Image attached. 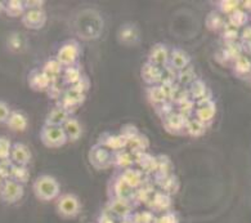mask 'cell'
Wrapping results in <instances>:
<instances>
[{
  "label": "cell",
  "mask_w": 251,
  "mask_h": 223,
  "mask_svg": "<svg viewBox=\"0 0 251 223\" xmlns=\"http://www.w3.org/2000/svg\"><path fill=\"white\" fill-rule=\"evenodd\" d=\"M100 144H102L103 147L108 148L110 151L116 152L121 151V150H126L127 146V139L124 137V136H115V134L111 133H104L100 136Z\"/></svg>",
  "instance_id": "cell-14"
},
{
  "label": "cell",
  "mask_w": 251,
  "mask_h": 223,
  "mask_svg": "<svg viewBox=\"0 0 251 223\" xmlns=\"http://www.w3.org/2000/svg\"><path fill=\"white\" fill-rule=\"evenodd\" d=\"M162 70L160 66H156L151 62H147L146 65H143V69H142V78L147 84H151V85H156L158 82H162Z\"/></svg>",
  "instance_id": "cell-16"
},
{
  "label": "cell",
  "mask_w": 251,
  "mask_h": 223,
  "mask_svg": "<svg viewBox=\"0 0 251 223\" xmlns=\"http://www.w3.org/2000/svg\"><path fill=\"white\" fill-rule=\"evenodd\" d=\"M148 57H150V61L148 62H151L153 65L162 67V65H165L166 62H168L169 57H170V53H169L166 45L156 44L152 47Z\"/></svg>",
  "instance_id": "cell-20"
},
{
  "label": "cell",
  "mask_w": 251,
  "mask_h": 223,
  "mask_svg": "<svg viewBox=\"0 0 251 223\" xmlns=\"http://www.w3.org/2000/svg\"><path fill=\"white\" fill-rule=\"evenodd\" d=\"M169 59H170V63H172L173 69L179 70V71L188 67L189 61H191L189 56L187 55L186 52H183L182 49H173Z\"/></svg>",
  "instance_id": "cell-25"
},
{
  "label": "cell",
  "mask_w": 251,
  "mask_h": 223,
  "mask_svg": "<svg viewBox=\"0 0 251 223\" xmlns=\"http://www.w3.org/2000/svg\"><path fill=\"white\" fill-rule=\"evenodd\" d=\"M134 189H131L127 185L121 174H117L115 178L111 179V183L108 186V197L110 199H125L131 200L134 195Z\"/></svg>",
  "instance_id": "cell-6"
},
{
  "label": "cell",
  "mask_w": 251,
  "mask_h": 223,
  "mask_svg": "<svg viewBox=\"0 0 251 223\" xmlns=\"http://www.w3.org/2000/svg\"><path fill=\"white\" fill-rule=\"evenodd\" d=\"M242 47H241V43L238 41H234V43H226V47L222 51V55H223L224 59L227 62L233 63L238 57L242 56Z\"/></svg>",
  "instance_id": "cell-30"
},
{
  "label": "cell",
  "mask_w": 251,
  "mask_h": 223,
  "mask_svg": "<svg viewBox=\"0 0 251 223\" xmlns=\"http://www.w3.org/2000/svg\"><path fill=\"white\" fill-rule=\"evenodd\" d=\"M126 148H129L131 152H134V156L138 154H142V152H146V150L148 148V139L139 133L127 141Z\"/></svg>",
  "instance_id": "cell-32"
},
{
  "label": "cell",
  "mask_w": 251,
  "mask_h": 223,
  "mask_svg": "<svg viewBox=\"0 0 251 223\" xmlns=\"http://www.w3.org/2000/svg\"><path fill=\"white\" fill-rule=\"evenodd\" d=\"M55 212L63 220H73L81 212V201L75 194H61L55 201Z\"/></svg>",
  "instance_id": "cell-2"
},
{
  "label": "cell",
  "mask_w": 251,
  "mask_h": 223,
  "mask_svg": "<svg viewBox=\"0 0 251 223\" xmlns=\"http://www.w3.org/2000/svg\"><path fill=\"white\" fill-rule=\"evenodd\" d=\"M233 74L238 78H250L251 75V58L248 56H241L232 63Z\"/></svg>",
  "instance_id": "cell-23"
},
{
  "label": "cell",
  "mask_w": 251,
  "mask_h": 223,
  "mask_svg": "<svg viewBox=\"0 0 251 223\" xmlns=\"http://www.w3.org/2000/svg\"><path fill=\"white\" fill-rule=\"evenodd\" d=\"M134 204L131 200L125 199H110L107 203V212L112 217H117L120 220H124L126 217L134 213Z\"/></svg>",
  "instance_id": "cell-8"
},
{
  "label": "cell",
  "mask_w": 251,
  "mask_h": 223,
  "mask_svg": "<svg viewBox=\"0 0 251 223\" xmlns=\"http://www.w3.org/2000/svg\"><path fill=\"white\" fill-rule=\"evenodd\" d=\"M148 208L152 213H166L172 208V197L165 193H156L150 197L147 203Z\"/></svg>",
  "instance_id": "cell-12"
},
{
  "label": "cell",
  "mask_w": 251,
  "mask_h": 223,
  "mask_svg": "<svg viewBox=\"0 0 251 223\" xmlns=\"http://www.w3.org/2000/svg\"><path fill=\"white\" fill-rule=\"evenodd\" d=\"M186 132L193 137H200L202 136L205 132H206V124H203L202 121L197 120L196 117L195 119H188V123H187Z\"/></svg>",
  "instance_id": "cell-36"
},
{
  "label": "cell",
  "mask_w": 251,
  "mask_h": 223,
  "mask_svg": "<svg viewBox=\"0 0 251 223\" xmlns=\"http://www.w3.org/2000/svg\"><path fill=\"white\" fill-rule=\"evenodd\" d=\"M189 90H191V94H192L193 98L196 100V102L201 100V98H205V97H206V93L209 92V90H207L206 84L200 79H196L192 84H191Z\"/></svg>",
  "instance_id": "cell-37"
},
{
  "label": "cell",
  "mask_w": 251,
  "mask_h": 223,
  "mask_svg": "<svg viewBox=\"0 0 251 223\" xmlns=\"http://www.w3.org/2000/svg\"><path fill=\"white\" fill-rule=\"evenodd\" d=\"M61 79L63 80L65 84H71V86L75 85L79 80L83 79V74H81L80 66L77 65V63H75V65L73 66H67V67H65Z\"/></svg>",
  "instance_id": "cell-26"
},
{
  "label": "cell",
  "mask_w": 251,
  "mask_h": 223,
  "mask_svg": "<svg viewBox=\"0 0 251 223\" xmlns=\"http://www.w3.org/2000/svg\"><path fill=\"white\" fill-rule=\"evenodd\" d=\"M131 216H133V214H131ZM131 216L126 217V218H124V220H121L120 223H134L133 222V217Z\"/></svg>",
  "instance_id": "cell-53"
},
{
  "label": "cell",
  "mask_w": 251,
  "mask_h": 223,
  "mask_svg": "<svg viewBox=\"0 0 251 223\" xmlns=\"http://www.w3.org/2000/svg\"><path fill=\"white\" fill-rule=\"evenodd\" d=\"M206 28L211 31H222L223 28L227 25V20L224 18L223 14H220L219 12H211L206 17Z\"/></svg>",
  "instance_id": "cell-31"
},
{
  "label": "cell",
  "mask_w": 251,
  "mask_h": 223,
  "mask_svg": "<svg viewBox=\"0 0 251 223\" xmlns=\"http://www.w3.org/2000/svg\"><path fill=\"white\" fill-rule=\"evenodd\" d=\"M84 100H85V94L71 86L67 90H65L62 98L59 100L58 106L62 107V109H65L66 111H69L71 113V111L76 110L84 102Z\"/></svg>",
  "instance_id": "cell-9"
},
{
  "label": "cell",
  "mask_w": 251,
  "mask_h": 223,
  "mask_svg": "<svg viewBox=\"0 0 251 223\" xmlns=\"http://www.w3.org/2000/svg\"><path fill=\"white\" fill-rule=\"evenodd\" d=\"M63 131L66 133V137H67V141L75 142L77 141L80 137H81V134H83V127H81V124L77 119L75 117H70L69 120L66 121L63 124Z\"/></svg>",
  "instance_id": "cell-21"
},
{
  "label": "cell",
  "mask_w": 251,
  "mask_h": 223,
  "mask_svg": "<svg viewBox=\"0 0 251 223\" xmlns=\"http://www.w3.org/2000/svg\"><path fill=\"white\" fill-rule=\"evenodd\" d=\"M4 12L9 17H22L25 12H26L25 1H21V0H9V1H5Z\"/></svg>",
  "instance_id": "cell-33"
},
{
  "label": "cell",
  "mask_w": 251,
  "mask_h": 223,
  "mask_svg": "<svg viewBox=\"0 0 251 223\" xmlns=\"http://www.w3.org/2000/svg\"><path fill=\"white\" fill-rule=\"evenodd\" d=\"M242 7H244L245 12H251V0H246V1H242Z\"/></svg>",
  "instance_id": "cell-52"
},
{
  "label": "cell",
  "mask_w": 251,
  "mask_h": 223,
  "mask_svg": "<svg viewBox=\"0 0 251 223\" xmlns=\"http://www.w3.org/2000/svg\"><path fill=\"white\" fill-rule=\"evenodd\" d=\"M222 38L224 39L226 43H234L240 39V31H238V28L227 24L222 30Z\"/></svg>",
  "instance_id": "cell-41"
},
{
  "label": "cell",
  "mask_w": 251,
  "mask_h": 223,
  "mask_svg": "<svg viewBox=\"0 0 251 223\" xmlns=\"http://www.w3.org/2000/svg\"><path fill=\"white\" fill-rule=\"evenodd\" d=\"M32 154L30 151V148L22 142H16L12 146L11 152V160L13 164L21 165V167H27L31 163Z\"/></svg>",
  "instance_id": "cell-13"
},
{
  "label": "cell",
  "mask_w": 251,
  "mask_h": 223,
  "mask_svg": "<svg viewBox=\"0 0 251 223\" xmlns=\"http://www.w3.org/2000/svg\"><path fill=\"white\" fill-rule=\"evenodd\" d=\"M80 56V45L76 40H67L65 41L61 48L57 52V56L55 58L57 61L63 66V67H67V66L75 65L76 61L79 59Z\"/></svg>",
  "instance_id": "cell-4"
},
{
  "label": "cell",
  "mask_w": 251,
  "mask_h": 223,
  "mask_svg": "<svg viewBox=\"0 0 251 223\" xmlns=\"http://www.w3.org/2000/svg\"><path fill=\"white\" fill-rule=\"evenodd\" d=\"M32 190H34L35 197L44 203L57 200L61 195V186L58 181L49 174L39 175L34 181Z\"/></svg>",
  "instance_id": "cell-1"
},
{
  "label": "cell",
  "mask_w": 251,
  "mask_h": 223,
  "mask_svg": "<svg viewBox=\"0 0 251 223\" xmlns=\"http://www.w3.org/2000/svg\"><path fill=\"white\" fill-rule=\"evenodd\" d=\"M71 117V113L66 111L65 109L55 106L54 109L49 111L45 117V125H52V127H63V124Z\"/></svg>",
  "instance_id": "cell-15"
},
{
  "label": "cell",
  "mask_w": 251,
  "mask_h": 223,
  "mask_svg": "<svg viewBox=\"0 0 251 223\" xmlns=\"http://www.w3.org/2000/svg\"><path fill=\"white\" fill-rule=\"evenodd\" d=\"M217 113V106L214 101H209V102H205L202 105H197V109L195 110V115H196V119L200 121H202L203 124L211 123Z\"/></svg>",
  "instance_id": "cell-17"
},
{
  "label": "cell",
  "mask_w": 251,
  "mask_h": 223,
  "mask_svg": "<svg viewBox=\"0 0 251 223\" xmlns=\"http://www.w3.org/2000/svg\"><path fill=\"white\" fill-rule=\"evenodd\" d=\"M250 79H251V75H250Z\"/></svg>",
  "instance_id": "cell-56"
},
{
  "label": "cell",
  "mask_w": 251,
  "mask_h": 223,
  "mask_svg": "<svg viewBox=\"0 0 251 223\" xmlns=\"http://www.w3.org/2000/svg\"><path fill=\"white\" fill-rule=\"evenodd\" d=\"M241 1H236V0H223L218 3V12L223 16H229L234 12V10L240 9Z\"/></svg>",
  "instance_id": "cell-38"
},
{
  "label": "cell",
  "mask_w": 251,
  "mask_h": 223,
  "mask_svg": "<svg viewBox=\"0 0 251 223\" xmlns=\"http://www.w3.org/2000/svg\"><path fill=\"white\" fill-rule=\"evenodd\" d=\"M138 134H139V132H138L137 128H135L134 125H130V124H129V125H125V127H123V129H121V136H124L127 141H129L130 138L138 136Z\"/></svg>",
  "instance_id": "cell-47"
},
{
  "label": "cell",
  "mask_w": 251,
  "mask_h": 223,
  "mask_svg": "<svg viewBox=\"0 0 251 223\" xmlns=\"http://www.w3.org/2000/svg\"><path fill=\"white\" fill-rule=\"evenodd\" d=\"M12 167H13V162L11 159H7V160H0V177L5 181V179H9L11 177V170Z\"/></svg>",
  "instance_id": "cell-44"
},
{
  "label": "cell",
  "mask_w": 251,
  "mask_h": 223,
  "mask_svg": "<svg viewBox=\"0 0 251 223\" xmlns=\"http://www.w3.org/2000/svg\"><path fill=\"white\" fill-rule=\"evenodd\" d=\"M160 186H161L162 193H165L166 195L172 196L173 194H176V191H178V179L176 178V175H169L165 181H162V182L160 183Z\"/></svg>",
  "instance_id": "cell-40"
},
{
  "label": "cell",
  "mask_w": 251,
  "mask_h": 223,
  "mask_svg": "<svg viewBox=\"0 0 251 223\" xmlns=\"http://www.w3.org/2000/svg\"><path fill=\"white\" fill-rule=\"evenodd\" d=\"M12 110L9 105L4 101H0V124H5L7 120L9 119Z\"/></svg>",
  "instance_id": "cell-46"
},
{
  "label": "cell",
  "mask_w": 251,
  "mask_h": 223,
  "mask_svg": "<svg viewBox=\"0 0 251 223\" xmlns=\"http://www.w3.org/2000/svg\"><path fill=\"white\" fill-rule=\"evenodd\" d=\"M197 79V75L195 70L188 66L186 69H183L179 71V74L176 75V80L179 82V84H182V85H187V84H192L195 80Z\"/></svg>",
  "instance_id": "cell-39"
},
{
  "label": "cell",
  "mask_w": 251,
  "mask_h": 223,
  "mask_svg": "<svg viewBox=\"0 0 251 223\" xmlns=\"http://www.w3.org/2000/svg\"><path fill=\"white\" fill-rule=\"evenodd\" d=\"M90 164L96 169H106L112 165V151L97 143L89 152Z\"/></svg>",
  "instance_id": "cell-7"
},
{
  "label": "cell",
  "mask_w": 251,
  "mask_h": 223,
  "mask_svg": "<svg viewBox=\"0 0 251 223\" xmlns=\"http://www.w3.org/2000/svg\"><path fill=\"white\" fill-rule=\"evenodd\" d=\"M44 1H25L26 10L28 9H43Z\"/></svg>",
  "instance_id": "cell-50"
},
{
  "label": "cell",
  "mask_w": 251,
  "mask_h": 223,
  "mask_svg": "<svg viewBox=\"0 0 251 223\" xmlns=\"http://www.w3.org/2000/svg\"><path fill=\"white\" fill-rule=\"evenodd\" d=\"M28 85L35 92H47L53 84L52 79L43 70L35 69L28 74Z\"/></svg>",
  "instance_id": "cell-10"
},
{
  "label": "cell",
  "mask_w": 251,
  "mask_h": 223,
  "mask_svg": "<svg viewBox=\"0 0 251 223\" xmlns=\"http://www.w3.org/2000/svg\"><path fill=\"white\" fill-rule=\"evenodd\" d=\"M164 119H165L164 124H166L168 131H173V132H176V133H178L179 131L186 132L187 123H188V117L184 116L183 113L172 112L170 115H168L166 117H164Z\"/></svg>",
  "instance_id": "cell-19"
},
{
  "label": "cell",
  "mask_w": 251,
  "mask_h": 223,
  "mask_svg": "<svg viewBox=\"0 0 251 223\" xmlns=\"http://www.w3.org/2000/svg\"><path fill=\"white\" fill-rule=\"evenodd\" d=\"M25 28L30 30H40L47 22V13L43 9H28L21 17Z\"/></svg>",
  "instance_id": "cell-11"
},
{
  "label": "cell",
  "mask_w": 251,
  "mask_h": 223,
  "mask_svg": "<svg viewBox=\"0 0 251 223\" xmlns=\"http://www.w3.org/2000/svg\"><path fill=\"white\" fill-rule=\"evenodd\" d=\"M240 39L242 43H251V26H246L240 32Z\"/></svg>",
  "instance_id": "cell-49"
},
{
  "label": "cell",
  "mask_w": 251,
  "mask_h": 223,
  "mask_svg": "<svg viewBox=\"0 0 251 223\" xmlns=\"http://www.w3.org/2000/svg\"><path fill=\"white\" fill-rule=\"evenodd\" d=\"M12 146H13V143L9 138L5 137V136H0V160L11 159Z\"/></svg>",
  "instance_id": "cell-42"
},
{
  "label": "cell",
  "mask_w": 251,
  "mask_h": 223,
  "mask_svg": "<svg viewBox=\"0 0 251 223\" xmlns=\"http://www.w3.org/2000/svg\"><path fill=\"white\" fill-rule=\"evenodd\" d=\"M4 5H5V1H0V10L4 12Z\"/></svg>",
  "instance_id": "cell-54"
},
{
  "label": "cell",
  "mask_w": 251,
  "mask_h": 223,
  "mask_svg": "<svg viewBox=\"0 0 251 223\" xmlns=\"http://www.w3.org/2000/svg\"><path fill=\"white\" fill-rule=\"evenodd\" d=\"M63 69H65V67L57 61V58H53L48 59V61L45 62L42 70L50 78V79H52L53 83H55L61 76H62Z\"/></svg>",
  "instance_id": "cell-27"
},
{
  "label": "cell",
  "mask_w": 251,
  "mask_h": 223,
  "mask_svg": "<svg viewBox=\"0 0 251 223\" xmlns=\"http://www.w3.org/2000/svg\"><path fill=\"white\" fill-rule=\"evenodd\" d=\"M73 88H75L76 90H79V92L85 94V92L88 90V88H89V80L86 79V78H83V79L76 83L75 85H73Z\"/></svg>",
  "instance_id": "cell-48"
},
{
  "label": "cell",
  "mask_w": 251,
  "mask_h": 223,
  "mask_svg": "<svg viewBox=\"0 0 251 223\" xmlns=\"http://www.w3.org/2000/svg\"><path fill=\"white\" fill-rule=\"evenodd\" d=\"M98 223H115L114 217L111 216L108 212H104V213L100 214V218H98Z\"/></svg>",
  "instance_id": "cell-51"
},
{
  "label": "cell",
  "mask_w": 251,
  "mask_h": 223,
  "mask_svg": "<svg viewBox=\"0 0 251 223\" xmlns=\"http://www.w3.org/2000/svg\"><path fill=\"white\" fill-rule=\"evenodd\" d=\"M148 97L152 101V103L158 107L164 105L166 102V98H168L161 85H152L148 90Z\"/></svg>",
  "instance_id": "cell-35"
},
{
  "label": "cell",
  "mask_w": 251,
  "mask_h": 223,
  "mask_svg": "<svg viewBox=\"0 0 251 223\" xmlns=\"http://www.w3.org/2000/svg\"><path fill=\"white\" fill-rule=\"evenodd\" d=\"M155 223H179V218L176 212L169 210L166 213L161 214L158 218H156Z\"/></svg>",
  "instance_id": "cell-45"
},
{
  "label": "cell",
  "mask_w": 251,
  "mask_h": 223,
  "mask_svg": "<svg viewBox=\"0 0 251 223\" xmlns=\"http://www.w3.org/2000/svg\"><path fill=\"white\" fill-rule=\"evenodd\" d=\"M14 132H24L28 125V119L26 113L20 110H13L9 115V119L5 123Z\"/></svg>",
  "instance_id": "cell-18"
},
{
  "label": "cell",
  "mask_w": 251,
  "mask_h": 223,
  "mask_svg": "<svg viewBox=\"0 0 251 223\" xmlns=\"http://www.w3.org/2000/svg\"><path fill=\"white\" fill-rule=\"evenodd\" d=\"M25 186L21 183L12 181V179H5L4 185L0 191V199L5 204H16L24 197Z\"/></svg>",
  "instance_id": "cell-5"
},
{
  "label": "cell",
  "mask_w": 251,
  "mask_h": 223,
  "mask_svg": "<svg viewBox=\"0 0 251 223\" xmlns=\"http://www.w3.org/2000/svg\"><path fill=\"white\" fill-rule=\"evenodd\" d=\"M3 185H4V179L0 177V191H1V187H3Z\"/></svg>",
  "instance_id": "cell-55"
},
{
  "label": "cell",
  "mask_w": 251,
  "mask_h": 223,
  "mask_svg": "<svg viewBox=\"0 0 251 223\" xmlns=\"http://www.w3.org/2000/svg\"><path fill=\"white\" fill-rule=\"evenodd\" d=\"M133 164H134L133 156L126 150L112 152V165H115L117 168H121L123 170H125V169L130 168V165Z\"/></svg>",
  "instance_id": "cell-28"
},
{
  "label": "cell",
  "mask_w": 251,
  "mask_h": 223,
  "mask_svg": "<svg viewBox=\"0 0 251 223\" xmlns=\"http://www.w3.org/2000/svg\"><path fill=\"white\" fill-rule=\"evenodd\" d=\"M133 222L134 223H155V213L151 210H143V212H134L133 213Z\"/></svg>",
  "instance_id": "cell-43"
},
{
  "label": "cell",
  "mask_w": 251,
  "mask_h": 223,
  "mask_svg": "<svg viewBox=\"0 0 251 223\" xmlns=\"http://www.w3.org/2000/svg\"><path fill=\"white\" fill-rule=\"evenodd\" d=\"M40 139L45 147L49 148H59L69 142L62 127H52L45 124L40 132Z\"/></svg>",
  "instance_id": "cell-3"
},
{
  "label": "cell",
  "mask_w": 251,
  "mask_h": 223,
  "mask_svg": "<svg viewBox=\"0 0 251 223\" xmlns=\"http://www.w3.org/2000/svg\"><path fill=\"white\" fill-rule=\"evenodd\" d=\"M121 177L126 181V183L130 186L131 189H139L143 186L145 181H143V172L139 169H133L127 168L120 173Z\"/></svg>",
  "instance_id": "cell-24"
},
{
  "label": "cell",
  "mask_w": 251,
  "mask_h": 223,
  "mask_svg": "<svg viewBox=\"0 0 251 223\" xmlns=\"http://www.w3.org/2000/svg\"><path fill=\"white\" fill-rule=\"evenodd\" d=\"M250 17H249L248 12H245L244 9H237L234 10L233 13L229 14L227 17V24H229L230 26H233L236 28H244L248 26Z\"/></svg>",
  "instance_id": "cell-29"
},
{
  "label": "cell",
  "mask_w": 251,
  "mask_h": 223,
  "mask_svg": "<svg viewBox=\"0 0 251 223\" xmlns=\"http://www.w3.org/2000/svg\"><path fill=\"white\" fill-rule=\"evenodd\" d=\"M119 40L126 45L137 44L139 40V32L134 25H123L119 31Z\"/></svg>",
  "instance_id": "cell-22"
},
{
  "label": "cell",
  "mask_w": 251,
  "mask_h": 223,
  "mask_svg": "<svg viewBox=\"0 0 251 223\" xmlns=\"http://www.w3.org/2000/svg\"><path fill=\"white\" fill-rule=\"evenodd\" d=\"M9 179L16 181V182L21 183V185L25 186L28 181H30V170H28L27 167H21V165L13 164Z\"/></svg>",
  "instance_id": "cell-34"
}]
</instances>
